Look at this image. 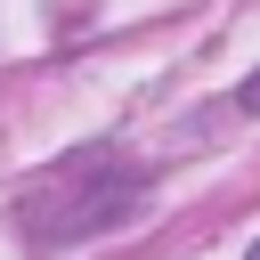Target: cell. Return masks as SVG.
Returning a JSON list of instances; mask_svg holds the SVG:
<instances>
[{"label":"cell","instance_id":"cell-1","mask_svg":"<svg viewBox=\"0 0 260 260\" xmlns=\"http://www.w3.org/2000/svg\"><path fill=\"white\" fill-rule=\"evenodd\" d=\"M244 114H260V73H252V81H244Z\"/></svg>","mask_w":260,"mask_h":260},{"label":"cell","instance_id":"cell-2","mask_svg":"<svg viewBox=\"0 0 260 260\" xmlns=\"http://www.w3.org/2000/svg\"><path fill=\"white\" fill-rule=\"evenodd\" d=\"M244 260H260V244H252V252H244Z\"/></svg>","mask_w":260,"mask_h":260}]
</instances>
